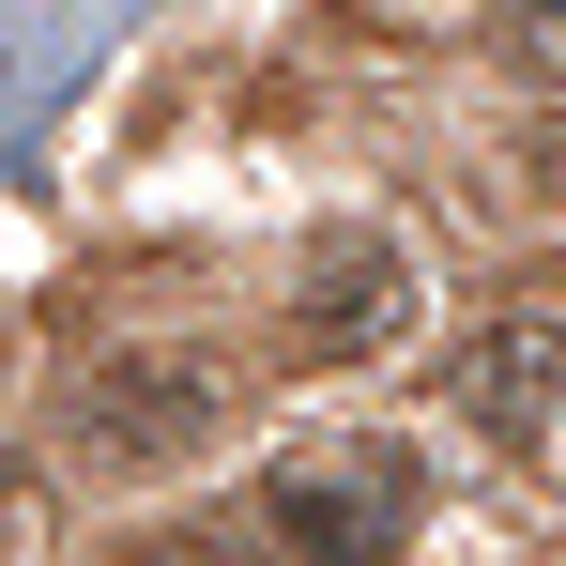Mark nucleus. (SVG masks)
Returning <instances> with one entry per match:
<instances>
[{
	"instance_id": "6",
	"label": "nucleus",
	"mask_w": 566,
	"mask_h": 566,
	"mask_svg": "<svg viewBox=\"0 0 566 566\" xmlns=\"http://www.w3.org/2000/svg\"><path fill=\"white\" fill-rule=\"evenodd\" d=\"M536 199H566V123H552V138H536Z\"/></svg>"
},
{
	"instance_id": "4",
	"label": "nucleus",
	"mask_w": 566,
	"mask_h": 566,
	"mask_svg": "<svg viewBox=\"0 0 566 566\" xmlns=\"http://www.w3.org/2000/svg\"><path fill=\"white\" fill-rule=\"evenodd\" d=\"M460 398H474V429H490V444H521V460H536V444L566 429V337H552V322H490V337H474V368H460Z\"/></svg>"
},
{
	"instance_id": "2",
	"label": "nucleus",
	"mask_w": 566,
	"mask_h": 566,
	"mask_svg": "<svg viewBox=\"0 0 566 566\" xmlns=\"http://www.w3.org/2000/svg\"><path fill=\"white\" fill-rule=\"evenodd\" d=\"M413 505H429L413 460H306V474L261 490V536H276L291 566H382L413 536Z\"/></svg>"
},
{
	"instance_id": "5",
	"label": "nucleus",
	"mask_w": 566,
	"mask_h": 566,
	"mask_svg": "<svg viewBox=\"0 0 566 566\" xmlns=\"http://www.w3.org/2000/svg\"><path fill=\"white\" fill-rule=\"evenodd\" d=\"M505 62H536V77H566V0H521V15H505Z\"/></svg>"
},
{
	"instance_id": "1",
	"label": "nucleus",
	"mask_w": 566,
	"mask_h": 566,
	"mask_svg": "<svg viewBox=\"0 0 566 566\" xmlns=\"http://www.w3.org/2000/svg\"><path fill=\"white\" fill-rule=\"evenodd\" d=\"M214 353H107L93 382H77V460H107V474H169L214 429Z\"/></svg>"
},
{
	"instance_id": "3",
	"label": "nucleus",
	"mask_w": 566,
	"mask_h": 566,
	"mask_svg": "<svg viewBox=\"0 0 566 566\" xmlns=\"http://www.w3.org/2000/svg\"><path fill=\"white\" fill-rule=\"evenodd\" d=\"M398 322H413V261H398L382 230H337V245L306 261V291H291V337H306V353H337V368L382 353Z\"/></svg>"
}]
</instances>
